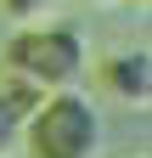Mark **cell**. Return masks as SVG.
<instances>
[{"label": "cell", "mask_w": 152, "mask_h": 158, "mask_svg": "<svg viewBox=\"0 0 152 158\" xmlns=\"http://www.w3.org/2000/svg\"><path fill=\"white\" fill-rule=\"evenodd\" d=\"M102 6H107V0H102Z\"/></svg>", "instance_id": "8992f818"}, {"label": "cell", "mask_w": 152, "mask_h": 158, "mask_svg": "<svg viewBox=\"0 0 152 158\" xmlns=\"http://www.w3.org/2000/svg\"><path fill=\"white\" fill-rule=\"evenodd\" d=\"M6 68L34 79L40 90H62V85H79L85 79V40L73 28H40V23H23L17 40L6 45Z\"/></svg>", "instance_id": "7a4b0ae2"}, {"label": "cell", "mask_w": 152, "mask_h": 158, "mask_svg": "<svg viewBox=\"0 0 152 158\" xmlns=\"http://www.w3.org/2000/svg\"><path fill=\"white\" fill-rule=\"evenodd\" d=\"M28 158H102V113L85 90H45L23 118Z\"/></svg>", "instance_id": "6da1fadb"}, {"label": "cell", "mask_w": 152, "mask_h": 158, "mask_svg": "<svg viewBox=\"0 0 152 158\" xmlns=\"http://www.w3.org/2000/svg\"><path fill=\"white\" fill-rule=\"evenodd\" d=\"M23 107L11 102V96H0V158H11L17 147H23Z\"/></svg>", "instance_id": "277c9868"}, {"label": "cell", "mask_w": 152, "mask_h": 158, "mask_svg": "<svg viewBox=\"0 0 152 158\" xmlns=\"http://www.w3.org/2000/svg\"><path fill=\"white\" fill-rule=\"evenodd\" d=\"M102 85L118 96V102L130 107H146L152 102V56L135 45V51H118V56H107V68H102Z\"/></svg>", "instance_id": "3957f363"}, {"label": "cell", "mask_w": 152, "mask_h": 158, "mask_svg": "<svg viewBox=\"0 0 152 158\" xmlns=\"http://www.w3.org/2000/svg\"><path fill=\"white\" fill-rule=\"evenodd\" d=\"M0 6H6V17L23 28V23H45V11L56 6V0H0Z\"/></svg>", "instance_id": "5b68a950"}]
</instances>
